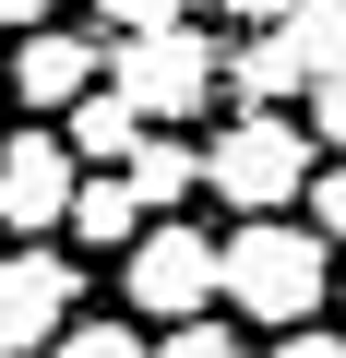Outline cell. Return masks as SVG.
Masks as SVG:
<instances>
[{
	"label": "cell",
	"instance_id": "obj_7",
	"mask_svg": "<svg viewBox=\"0 0 346 358\" xmlns=\"http://www.w3.org/2000/svg\"><path fill=\"white\" fill-rule=\"evenodd\" d=\"M227 72L251 84V108H275L287 84H298V96H310V84H334V72H346V0H310V13H287V24H275L251 60H227Z\"/></svg>",
	"mask_w": 346,
	"mask_h": 358
},
{
	"label": "cell",
	"instance_id": "obj_10",
	"mask_svg": "<svg viewBox=\"0 0 346 358\" xmlns=\"http://www.w3.org/2000/svg\"><path fill=\"white\" fill-rule=\"evenodd\" d=\"M60 131H72V155H84V167H131V143H143L155 120H143V108H131L120 84H96V96H84V108H72Z\"/></svg>",
	"mask_w": 346,
	"mask_h": 358
},
{
	"label": "cell",
	"instance_id": "obj_2",
	"mask_svg": "<svg viewBox=\"0 0 346 358\" xmlns=\"http://www.w3.org/2000/svg\"><path fill=\"white\" fill-rule=\"evenodd\" d=\"M310 143H322L310 120H287V108H239V120L203 143V192H215L227 215H298L310 179H322Z\"/></svg>",
	"mask_w": 346,
	"mask_h": 358
},
{
	"label": "cell",
	"instance_id": "obj_6",
	"mask_svg": "<svg viewBox=\"0 0 346 358\" xmlns=\"http://www.w3.org/2000/svg\"><path fill=\"white\" fill-rule=\"evenodd\" d=\"M72 203H84L72 131H13L0 143V227L13 239H72Z\"/></svg>",
	"mask_w": 346,
	"mask_h": 358
},
{
	"label": "cell",
	"instance_id": "obj_18",
	"mask_svg": "<svg viewBox=\"0 0 346 358\" xmlns=\"http://www.w3.org/2000/svg\"><path fill=\"white\" fill-rule=\"evenodd\" d=\"M0 24H13V36H36V24H60V0H0Z\"/></svg>",
	"mask_w": 346,
	"mask_h": 358
},
{
	"label": "cell",
	"instance_id": "obj_16",
	"mask_svg": "<svg viewBox=\"0 0 346 358\" xmlns=\"http://www.w3.org/2000/svg\"><path fill=\"white\" fill-rule=\"evenodd\" d=\"M310 131H322V143L346 155V72H334V84H310Z\"/></svg>",
	"mask_w": 346,
	"mask_h": 358
},
{
	"label": "cell",
	"instance_id": "obj_11",
	"mask_svg": "<svg viewBox=\"0 0 346 358\" xmlns=\"http://www.w3.org/2000/svg\"><path fill=\"white\" fill-rule=\"evenodd\" d=\"M131 192H143L155 215H180V203L203 192V143H180V131H143V143H131Z\"/></svg>",
	"mask_w": 346,
	"mask_h": 358
},
{
	"label": "cell",
	"instance_id": "obj_13",
	"mask_svg": "<svg viewBox=\"0 0 346 358\" xmlns=\"http://www.w3.org/2000/svg\"><path fill=\"white\" fill-rule=\"evenodd\" d=\"M155 358H251V346H239V322H215V310H203V322H167V334H155Z\"/></svg>",
	"mask_w": 346,
	"mask_h": 358
},
{
	"label": "cell",
	"instance_id": "obj_1",
	"mask_svg": "<svg viewBox=\"0 0 346 358\" xmlns=\"http://www.w3.org/2000/svg\"><path fill=\"white\" fill-rule=\"evenodd\" d=\"M227 310L263 334H298L334 310V239L310 215H239L227 227Z\"/></svg>",
	"mask_w": 346,
	"mask_h": 358
},
{
	"label": "cell",
	"instance_id": "obj_8",
	"mask_svg": "<svg viewBox=\"0 0 346 358\" xmlns=\"http://www.w3.org/2000/svg\"><path fill=\"white\" fill-rule=\"evenodd\" d=\"M96 84H108V48H96V36H72V24H36V36H13V96H24L36 120H72Z\"/></svg>",
	"mask_w": 346,
	"mask_h": 358
},
{
	"label": "cell",
	"instance_id": "obj_9",
	"mask_svg": "<svg viewBox=\"0 0 346 358\" xmlns=\"http://www.w3.org/2000/svg\"><path fill=\"white\" fill-rule=\"evenodd\" d=\"M143 227H155V203L131 192V167H84V203H72V239H84V251H131Z\"/></svg>",
	"mask_w": 346,
	"mask_h": 358
},
{
	"label": "cell",
	"instance_id": "obj_3",
	"mask_svg": "<svg viewBox=\"0 0 346 358\" xmlns=\"http://www.w3.org/2000/svg\"><path fill=\"white\" fill-rule=\"evenodd\" d=\"M120 299L143 322H203L227 299V239H203L192 215H155L131 251H120Z\"/></svg>",
	"mask_w": 346,
	"mask_h": 358
},
{
	"label": "cell",
	"instance_id": "obj_19",
	"mask_svg": "<svg viewBox=\"0 0 346 358\" xmlns=\"http://www.w3.org/2000/svg\"><path fill=\"white\" fill-rule=\"evenodd\" d=\"M334 310H346V275H334Z\"/></svg>",
	"mask_w": 346,
	"mask_h": 358
},
{
	"label": "cell",
	"instance_id": "obj_17",
	"mask_svg": "<svg viewBox=\"0 0 346 358\" xmlns=\"http://www.w3.org/2000/svg\"><path fill=\"white\" fill-rule=\"evenodd\" d=\"M275 358H346V322H298V334H275Z\"/></svg>",
	"mask_w": 346,
	"mask_h": 358
},
{
	"label": "cell",
	"instance_id": "obj_14",
	"mask_svg": "<svg viewBox=\"0 0 346 358\" xmlns=\"http://www.w3.org/2000/svg\"><path fill=\"white\" fill-rule=\"evenodd\" d=\"M203 0H96V24H120V36H143V24H192Z\"/></svg>",
	"mask_w": 346,
	"mask_h": 358
},
{
	"label": "cell",
	"instance_id": "obj_5",
	"mask_svg": "<svg viewBox=\"0 0 346 358\" xmlns=\"http://www.w3.org/2000/svg\"><path fill=\"white\" fill-rule=\"evenodd\" d=\"M72 322H84V275H72V251L13 239V251H0V358H48Z\"/></svg>",
	"mask_w": 346,
	"mask_h": 358
},
{
	"label": "cell",
	"instance_id": "obj_4",
	"mask_svg": "<svg viewBox=\"0 0 346 358\" xmlns=\"http://www.w3.org/2000/svg\"><path fill=\"white\" fill-rule=\"evenodd\" d=\"M108 84L167 131V120H203L215 108V84H227V48L203 36V24H143V36H120L108 48Z\"/></svg>",
	"mask_w": 346,
	"mask_h": 358
},
{
	"label": "cell",
	"instance_id": "obj_12",
	"mask_svg": "<svg viewBox=\"0 0 346 358\" xmlns=\"http://www.w3.org/2000/svg\"><path fill=\"white\" fill-rule=\"evenodd\" d=\"M48 358H155V346H143L131 322H108V310H84V322H72V334H60Z\"/></svg>",
	"mask_w": 346,
	"mask_h": 358
},
{
	"label": "cell",
	"instance_id": "obj_15",
	"mask_svg": "<svg viewBox=\"0 0 346 358\" xmlns=\"http://www.w3.org/2000/svg\"><path fill=\"white\" fill-rule=\"evenodd\" d=\"M298 215H310V227H322V239H334V251H346V155H334V167H322V179H310V203H298Z\"/></svg>",
	"mask_w": 346,
	"mask_h": 358
}]
</instances>
